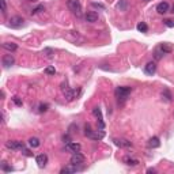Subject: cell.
Instances as JSON below:
<instances>
[{
  "label": "cell",
  "instance_id": "5",
  "mask_svg": "<svg viewBox=\"0 0 174 174\" xmlns=\"http://www.w3.org/2000/svg\"><path fill=\"white\" fill-rule=\"evenodd\" d=\"M69 163L73 165V166H76V167H78V166H82L84 163V155L80 154V151L73 152L72 156H71V159H69Z\"/></svg>",
  "mask_w": 174,
  "mask_h": 174
},
{
  "label": "cell",
  "instance_id": "19",
  "mask_svg": "<svg viewBox=\"0 0 174 174\" xmlns=\"http://www.w3.org/2000/svg\"><path fill=\"white\" fill-rule=\"evenodd\" d=\"M41 141L38 137H30L29 139V146L31 147V148H37V147H40Z\"/></svg>",
  "mask_w": 174,
  "mask_h": 174
},
{
  "label": "cell",
  "instance_id": "1",
  "mask_svg": "<svg viewBox=\"0 0 174 174\" xmlns=\"http://www.w3.org/2000/svg\"><path fill=\"white\" fill-rule=\"evenodd\" d=\"M130 91H132V89L130 87H127V86H120L116 89V91H114V95H116L117 101H118V103H124L125 101H127L128 95L130 94Z\"/></svg>",
  "mask_w": 174,
  "mask_h": 174
},
{
  "label": "cell",
  "instance_id": "33",
  "mask_svg": "<svg viewBox=\"0 0 174 174\" xmlns=\"http://www.w3.org/2000/svg\"><path fill=\"white\" fill-rule=\"evenodd\" d=\"M63 140H64V143L65 144H67V143H69V136H68V135H64V136H63Z\"/></svg>",
  "mask_w": 174,
  "mask_h": 174
},
{
  "label": "cell",
  "instance_id": "37",
  "mask_svg": "<svg viewBox=\"0 0 174 174\" xmlns=\"http://www.w3.org/2000/svg\"><path fill=\"white\" fill-rule=\"evenodd\" d=\"M29 2H33V3H35V2H38V0H29Z\"/></svg>",
  "mask_w": 174,
  "mask_h": 174
},
{
  "label": "cell",
  "instance_id": "8",
  "mask_svg": "<svg viewBox=\"0 0 174 174\" xmlns=\"http://www.w3.org/2000/svg\"><path fill=\"white\" fill-rule=\"evenodd\" d=\"M82 148V146L79 143H76V141H69V143L65 144V150H67L68 152H79Z\"/></svg>",
  "mask_w": 174,
  "mask_h": 174
},
{
  "label": "cell",
  "instance_id": "4",
  "mask_svg": "<svg viewBox=\"0 0 174 174\" xmlns=\"http://www.w3.org/2000/svg\"><path fill=\"white\" fill-rule=\"evenodd\" d=\"M61 90L63 92H64V97L67 101H72L76 98V95H78V92H76V90H72L69 89V87L67 86V83H63L61 84Z\"/></svg>",
  "mask_w": 174,
  "mask_h": 174
},
{
  "label": "cell",
  "instance_id": "24",
  "mask_svg": "<svg viewBox=\"0 0 174 174\" xmlns=\"http://www.w3.org/2000/svg\"><path fill=\"white\" fill-rule=\"evenodd\" d=\"M159 48L162 49L163 53H165V54H166V53H170V52H171V46H169L167 44H162V45H160Z\"/></svg>",
  "mask_w": 174,
  "mask_h": 174
},
{
  "label": "cell",
  "instance_id": "17",
  "mask_svg": "<svg viewBox=\"0 0 174 174\" xmlns=\"http://www.w3.org/2000/svg\"><path fill=\"white\" fill-rule=\"evenodd\" d=\"M35 162L38 163L40 167H44V166L46 165V162H48V156H46L45 154H40V155H37V158H35Z\"/></svg>",
  "mask_w": 174,
  "mask_h": 174
},
{
  "label": "cell",
  "instance_id": "26",
  "mask_svg": "<svg viewBox=\"0 0 174 174\" xmlns=\"http://www.w3.org/2000/svg\"><path fill=\"white\" fill-rule=\"evenodd\" d=\"M46 110H48V105H46V103H41L38 111H40V113H44V111H46Z\"/></svg>",
  "mask_w": 174,
  "mask_h": 174
},
{
  "label": "cell",
  "instance_id": "10",
  "mask_svg": "<svg viewBox=\"0 0 174 174\" xmlns=\"http://www.w3.org/2000/svg\"><path fill=\"white\" fill-rule=\"evenodd\" d=\"M144 72H146L147 75H154V73L156 72V64H155L154 61L147 63L146 67H144Z\"/></svg>",
  "mask_w": 174,
  "mask_h": 174
},
{
  "label": "cell",
  "instance_id": "12",
  "mask_svg": "<svg viewBox=\"0 0 174 174\" xmlns=\"http://www.w3.org/2000/svg\"><path fill=\"white\" fill-rule=\"evenodd\" d=\"M92 113H94V116H95V117H98L99 128H101V129H103V128H105V122H103L102 113H101V109H99V108H94V109H92Z\"/></svg>",
  "mask_w": 174,
  "mask_h": 174
},
{
  "label": "cell",
  "instance_id": "7",
  "mask_svg": "<svg viewBox=\"0 0 174 174\" xmlns=\"http://www.w3.org/2000/svg\"><path fill=\"white\" fill-rule=\"evenodd\" d=\"M5 147L10 150H23L24 148V144L19 140H10L5 143Z\"/></svg>",
  "mask_w": 174,
  "mask_h": 174
},
{
  "label": "cell",
  "instance_id": "21",
  "mask_svg": "<svg viewBox=\"0 0 174 174\" xmlns=\"http://www.w3.org/2000/svg\"><path fill=\"white\" fill-rule=\"evenodd\" d=\"M163 56H165V53H163V50L159 48V46H158V48L155 49V52H154V57H155V60H160Z\"/></svg>",
  "mask_w": 174,
  "mask_h": 174
},
{
  "label": "cell",
  "instance_id": "11",
  "mask_svg": "<svg viewBox=\"0 0 174 174\" xmlns=\"http://www.w3.org/2000/svg\"><path fill=\"white\" fill-rule=\"evenodd\" d=\"M84 19H86V22H89V23H94V22L98 21V14L95 12V11H89V12H86V15H84Z\"/></svg>",
  "mask_w": 174,
  "mask_h": 174
},
{
  "label": "cell",
  "instance_id": "35",
  "mask_svg": "<svg viewBox=\"0 0 174 174\" xmlns=\"http://www.w3.org/2000/svg\"><path fill=\"white\" fill-rule=\"evenodd\" d=\"M92 7H98V8H103L102 4H98V3H92Z\"/></svg>",
  "mask_w": 174,
  "mask_h": 174
},
{
  "label": "cell",
  "instance_id": "20",
  "mask_svg": "<svg viewBox=\"0 0 174 174\" xmlns=\"http://www.w3.org/2000/svg\"><path fill=\"white\" fill-rule=\"evenodd\" d=\"M124 162L127 163L128 166H137V165H139V160L135 159V158H130V156H127V158H125Z\"/></svg>",
  "mask_w": 174,
  "mask_h": 174
},
{
  "label": "cell",
  "instance_id": "28",
  "mask_svg": "<svg viewBox=\"0 0 174 174\" xmlns=\"http://www.w3.org/2000/svg\"><path fill=\"white\" fill-rule=\"evenodd\" d=\"M42 53L45 54V56L48 57V59H50V57H52V53H53V50H52V49H49V48H48V49H45V50H44Z\"/></svg>",
  "mask_w": 174,
  "mask_h": 174
},
{
  "label": "cell",
  "instance_id": "31",
  "mask_svg": "<svg viewBox=\"0 0 174 174\" xmlns=\"http://www.w3.org/2000/svg\"><path fill=\"white\" fill-rule=\"evenodd\" d=\"M41 10H44V5H38L37 8H34V10L31 11V14H37V12H40Z\"/></svg>",
  "mask_w": 174,
  "mask_h": 174
},
{
  "label": "cell",
  "instance_id": "6",
  "mask_svg": "<svg viewBox=\"0 0 174 174\" xmlns=\"http://www.w3.org/2000/svg\"><path fill=\"white\" fill-rule=\"evenodd\" d=\"M23 22H24V19L22 18V16H11L10 21H8V26L14 27V29H18V27L23 26Z\"/></svg>",
  "mask_w": 174,
  "mask_h": 174
},
{
  "label": "cell",
  "instance_id": "2",
  "mask_svg": "<svg viewBox=\"0 0 174 174\" xmlns=\"http://www.w3.org/2000/svg\"><path fill=\"white\" fill-rule=\"evenodd\" d=\"M84 135L87 136V137L92 139V140H101V139H103V136H105V133L102 132V130H92L91 127H90V124H86V127H84Z\"/></svg>",
  "mask_w": 174,
  "mask_h": 174
},
{
  "label": "cell",
  "instance_id": "38",
  "mask_svg": "<svg viewBox=\"0 0 174 174\" xmlns=\"http://www.w3.org/2000/svg\"><path fill=\"white\" fill-rule=\"evenodd\" d=\"M171 12H173V14H174V5H173V11H171Z\"/></svg>",
  "mask_w": 174,
  "mask_h": 174
},
{
  "label": "cell",
  "instance_id": "34",
  "mask_svg": "<svg viewBox=\"0 0 174 174\" xmlns=\"http://www.w3.org/2000/svg\"><path fill=\"white\" fill-rule=\"evenodd\" d=\"M165 23H166V24H167V26H169V27L174 26V23H173V22H171V21H169V19H166V21H165Z\"/></svg>",
  "mask_w": 174,
  "mask_h": 174
},
{
  "label": "cell",
  "instance_id": "13",
  "mask_svg": "<svg viewBox=\"0 0 174 174\" xmlns=\"http://www.w3.org/2000/svg\"><path fill=\"white\" fill-rule=\"evenodd\" d=\"M169 8H170V5H169L167 2H162V3H159V4L156 5V11H158L159 14H166V12H169Z\"/></svg>",
  "mask_w": 174,
  "mask_h": 174
},
{
  "label": "cell",
  "instance_id": "27",
  "mask_svg": "<svg viewBox=\"0 0 174 174\" xmlns=\"http://www.w3.org/2000/svg\"><path fill=\"white\" fill-rule=\"evenodd\" d=\"M0 4H2V12L5 14L7 12V4H5V0H0Z\"/></svg>",
  "mask_w": 174,
  "mask_h": 174
},
{
  "label": "cell",
  "instance_id": "18",
  "mask_svg": "<svg viewBox=\"0 0 174 174\" xmlns=\"http://www.w3.org/2000/svg\"><path fill=\"white\" fill-rule=\"evenodd\" d=\"M79 169L76 167V166H73V165H71L69 163V166H65V167H63L61 170H60V173L61 174H68V173H76Z\"/></svg>",
  "mask_w": 174,
  "mask_h": 174
},
{
  "label": "cell",
  "instance_id": "30",
  "mask_svg": "<svg viewBox=\"0 0 174 174\" xmlns=\"http://www.w3.org/2000/svg\"><path fill=\"white\" fill-rule=\"evenodd\" d=\"M2 169H3L4 171H11V170H12V167L7 166V163H5V162H3V163H2Z\"/></svg>",
  "mask_w": 174,
  "mask_h": 174
},
{
  "label": "cell",
  "instance_id": "16",
  "mask_svg": "<svg viewBox=\"0 0 174 174\" xmlns=\"http://www.w3.org/2000/svg\"><path fill=\"white\" fill-rule=\"evenodd\" d=\"M116 144L118 147H124V148H130L132 147V141L127 140V139H118V140H114Z\"/></svg>",
  "mask_w": 174,
  "mask_h": 174
},
{
  "label": "cell",
  "instance_id": "9",
  "mask_svg": "<svg viewBox=\"0 0 174 174\" xmlns=\"http://www.w3.org/2000/svg\"><path fill=\"white\" fill-rule=\"evenodd\" d=\"M2 61H3V65H4L5 68H10V67H12V65L15 64V59H14L12 54H4L3 59H2Z\"/></svg>",
  "mask_w": 174,
  "mask_h": 174
},
{
  "label": "cell",
  "instance_id": "23",
  "mask_svg": "<svg viewBox=\"0 0 174 174\" xmlns=\"http://www.w3.org/2000/svg\"><path fill=\"white\" fill-rule=\"evenodd\" d=\"M136 27H137V30H139V31H141V33H147V30H148V26H147L144 22H140Z\"/></svg>",
  "mask_w": 174,
  "mask_h": 174
},
{
  "label": "cell",
  "instance_id": "22",
  "mask_svg": "<svg viewBox=\"0 0 174 174\" xmlns=\"http://www.w3.org/2000/svg\"><path fill=\"white\" fill-rule=\"evenodd\" d=\"M162 97H163V99L166 101V102H170L171 101V94H170V91L169 90H163V92H162Z\"/></svg>",
  "mask_w": 174,
  "mask_h": 174
},
{
  "label": "cell",
  "instance_id": "32",
  "mask_svg": "<svg viewBox=\"0 0 174 174\" xmlns=\"http://www.w3.org/2000/svg\"><path fill=\"white\" fill-rule=\"evenodd\" d=\"M120 8H122V10H125L127 8V0H122L121 2V5H118Z\"/></svg>",
  "mask_w": 174,
  "mask_h": 174
},
{
  "label": "cell",
  "instance_id": "29",
  "mask_svg": "<svg viewBox=\"0 0 174 174\" xmlns=\"http://www.w3.org/2000/svg\"><path fill=\"white\" fill-rule=\"evenodd\" d=\"M12 101H14V103H15L16 106H22V99L19 97H14Z\"/></svg>",
  "mask_w": 174,
  "mask_h": 174
},
{
  "label": "cell",
  "instance_id": "3",
  "mask_svg": "<svg viewBox=\"0 0 174 174\" xmlns=\"http://www.w3.org/2000/svg\"><path fill=\"white\" fill-rule=\"evenodd\" d=\"M67 7L69 11H72L76 16L82 15V3L79 0H67Z\"/></svg>",
  "mask_w": 174,
  "mask_h": 174
},
{
  "label": "cell",
  "instance_id": "14",
  "mask_svg": "<svg viewBox=\"0 0 174 174\" xmlns=\"http://www.w3.org/2000/svg\"><path fill=\"white\" fill-rule=\"evenodd\" d=\"M147 146H148L150 148H158V147L160 146V140H159V137H158V136H152V137L148 140Z\"/></svg>",
  "mask_w": 174,
  "mask_h": 174
},
{
  "label": "cell",
  "instance_id": "36",
  "mask_svg": "<svg viewBox=\"0 0 174 174\" xmlns=\"http://www.w3.org/2000/svg\"><path fill=\"white\" fill-rule=\"evenodd\" d=\"M154 171H155L154 169H148V170H147V173H154Z\"/></svg>",
  "mask_w": 174,
  "mask_h": 174
},
{
  "label": "cell",
  "instance_id": "15",
  "mask_svg": "<svg viewBox=\"0 0 174 174\" xmlns=\"http://www.w3.org/2000/svg\"><path fill=\"white\" fill-rule=\"evenodd\" d=\"M2 48L7 52H15L16 49H18V45H16L15 42H4L2 45Z\"/></svg>",
  "mask_w": 174,
  "mask_h": 174
},
{
  "label": "cell",
  "instance_id": "25",
  "mask_svg": "<svg viewBox=\"0 0 174 174\" xmlns=\"http://www.w3.org/2000/svg\"><path fill=\"white\" fill-rule=\"evenodd\" d=\"M45 73L46 75H54V73H56V69H54V67H46Z\"/></svg>",
  "mask_w": 174,
  "mask_h": 174
}]
</instances>
